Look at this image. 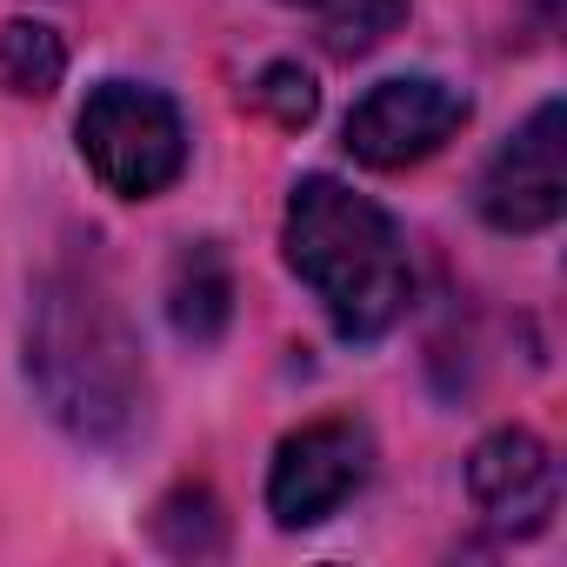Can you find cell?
<instances>
[{
  "mask_svg": "<svg viewBox=\"0 0 567 567\" xmlns=\"http://www.w3.org/2000/svg\"><path fill=\"white\" fill-rule=\"evenodd\" d=\"M368 467H374V441H368L361 421H308L301 434H288L274 447L267 514L288 534L321 527L368 487Z\"/></svg>",
  "mask_w": 567,
  "mask_h": 567,
  "instance_id": "8992f818",
  "label": "cell"
},
{
  "mask_svg": "<svg viewBox=\"0 0 567 567\" xmlns=\"http://www.w3.org/2000/svg\"><path fill=\"white\" fill-rule=\"evenodd\" d=\"M68 74V48L48 21H8L0 28V87L14 101H48Z\"/></svg>",
  "mask_w": 567,
  "mask_h": 567,
  "instance_id": "9c48e42d",
  "label": "cell"
},
{
  "mask_svg": "<svg viewBox=\"0 0 567 567\" xmlns=\"http://www.w3.org/2000/svg\"><path fill=\"white\" fill-rule=\"evenodd\" d=\"M467 494L501 534H540L560 507V467L540 434L527 427H494L467 454Z\"/></svg>",
  "mask_w": 567,
  "mask_h": 567,
  "instance_id": "52a82bcc",
  "label": "cell"
},
{
  "mask_svg": "<svg viewBox=\"0 0 567 567\" xmlns=\"http://www.w3.org/2000/svg\"><path fill=\"white\" fill-rule=\"evenodd\" d=\"M481 220L494 234H540L567 214V107L540 101L481 167L474 194Z\"/></svg>",
  "mask_w": 567,
  "mask_h": 567,
  "instance_id": "5b68a950",
  "label": "cell"
},
{
  "mask_svg": "<svg viewBox=\"0 0 567 567\" xmlns=\"http://www.w3.org/2000/svg\"><path fill=\"white\" fill-rule=\"evenodd\" d=\"M467 127V94L434 81V74H394L381 87H368L354 107H348V154L374 174H401L427 154H441L454 134Z\"/></svg>",
  "mask_w": 567,
  "mask_h": 567,
  "instance_id": "277c9868",
  "label": "cell"
},
{
  "mask_svg": "<svg viewBox=\"0 0 567 567\" xmlns=\"http://www.w3.org/2000/svg\"><path fill=\"white\" fill-rule=\"evenodd\" d=\"M288 8H321V0H288Z\"/></svg>",
  "mask_w": 567,
  "mask_h": 567,
  "instance_id": "7c38bea8",
  "label": "cell"
},
{
  "mask_svg": "<svg viewBox=\"0 0 567 567\" xmlns=\"http://www.w3.org/2000/svg\"><path fill=\"white\" fill-rule=\"evenodd\" d=\"M254 101H260L280 127H308V121L321 114V87H315V74H301L295 61H274V68L260 74Z\"/></svg>",
  "mask_w": 567,
  "mask_h": 567,
  "instance_id": "8fae6325",
  "label": "cell"
},
{
  "mask_svg": "<svg viewBox=\"0 0 567 567\" xmlns=\"http://www.w3.org/2000/svg\"><path fill=\"white\" fill-rule=\"evenodd\" d=\"M74 134H81V161L94 167V181L121 200H154L187 167V121L147 81H101Z\"/></svg>",
  "mask_w": 567,
  "mask_h": 567,
  "instance_id": "3957f363",
  "label": "cell"
},
{
  "mask_svg": "<svg viewBox=\"0 0 567 567\" xmlns=\"http://www.w3.org/2000/svg\"><path fill=\"white\" fill-rule=\"evenodd\" d=\"M321 48L334 61H354V54H374L401 21H408V0H321Z\"/></svg>",
  "mask_w": 567,
  "mask_h": 567,
  "instance_id": "30bf717a",
  "label": "cell"
},
{
  "mask_svg": "<svg viewBox=\"0 0 567 567\" xmlns=\"http://www.w3.org/2000/svg\"><path fill=\"white\" fill-rule=\"evenodd\" d=\"M28 381L74 441H134V427L147 421V361L107 280L81 267L41 274L28 301Z\"/></svg>",
  "mask_w": 567,
  "mask_h": 567,
  "instance_id": "6da1fadb",
  "label": "cell"
},
{
  "mask_svg": "<svg viewBox=\"0 0 567 567\" xmlns=\"http://www.w3.org/2000/svg\"><path fill=\"white\" fill-rule=\"evenodd\" d=\"M167 321L181 341L207 348L234 321V267L214 240H187L167 267Z\"/></svg>",
  "mask_w": 567,
  "mask_h": 567,
  "instance_id": "ba28073f",
  "label": "cell"
},
{
  "mask_svg": "<svg viewBox=\"0 0 567 567\" xmlns=\"http://www.w3.org/2000/svg\"><path fill=\"white\" fill-rule=\"evenodd\" d=\"M280 254L308 280L341 341H381L414 301V267L394 214L334 174L295 181L280 214Z\"/></svg>",
  "mask_w": 567,
  "mask_h": 567,
  "instance_id": "7a4b0ae2",
  "label": "cell"
}]
</instances>
